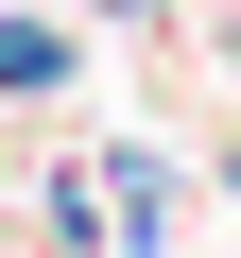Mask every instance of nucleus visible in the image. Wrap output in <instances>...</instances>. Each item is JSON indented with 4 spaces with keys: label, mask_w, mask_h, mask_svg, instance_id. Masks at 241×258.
<instances>
[{
    "label": "nucleus",
    "mask_w": 241,
    "mask_h": 258,
    "mask_svg": "<svg viewBox=\"0 0 241 258\" xmlns=\"http://www.w3.org/2000/svg\"><path fill=\"white\" fill-rule=\"evenodd\" d=\"M52 86H69V35L52 18H0V103H52Z\"/></svg>",
    "instance_id": "1"
},
{
    "label": "nucleus",
    "mask_w": 241,
    "mask_h": 258,
    "mask_svg": "<svg viewBox=\"0 0 241 258\" xmlns=\"http://www.w3.org/2000/svg\"><path fill=\"white\" fill-rule=\"evenodd\" d=\"M103 18H155V0H103Z\"/></svg>",
    "instance_id": "2"
}]
</instances>
